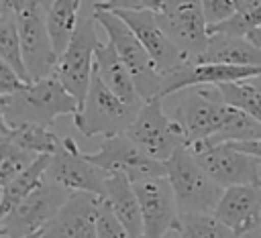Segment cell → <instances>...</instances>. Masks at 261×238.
<instances>
[{
    "mask_svg": "<svg viewBox=\"0 0 261 238\" xmlns=\"http://www.w3.org/2000/svg\"><path fill=\"white\" fill-rule=\"evenodd\" d=\"M96 236L98 238H130L126 226L112 210L106 197L100 199L98 214H96Z\"/></svg>",
    "mask_w": 261,
    "mask_h": 238,
    "instance_id": "29",
    "label": "cell"
},
{
    "mask_svg": "<svg viewBox=\"0 0 261 238\" xmlns=\"http://www.w3.org/2000/svg\"><path fill=\"white\" fill-rule=\"evenodd\" d=\"M230 144L234 148L245 151V153H249V155H253V157H257L261 161V138L259 140H249V142H230Z\"/></svg>",
    "mask_w": 261,
    "mask_h": 238,
    "instance_id": "33",
    "label": "cell"
},
{
    "mask_svg": "<svg viewBox=\"0 0 261 238\" xmlns=\"http://www.w3.org/2000/svg\"><path fill=\"white\" fill-rule=\"evenodd\" d=\"M51 163V155H39L22 173H18L10 183L2 185L0 195V218L10 214L22 199H27L33 191H37L45 183V175Z\"/></svg>",
    "mask_w": 261,
    "mask_h": 238,
    "instance_id": "21",
    "label": "cell"
},
{
    "mask_svg": "<svg viewBox=\"0 0 261 238\" xmlns=\"http://www.w3.org/2000/svg\"><path fill=\"white\" fill-rule=\"evenodd\" d=\"M259 138H261V122L257 118H253L251 114H247L245 110H239L232 106L230 118L218 132H214L204 142L188 146V148L198 151V148H206V146H214V144H222V142H249V140H259Z\"/></svg>",
    "mask_w": 261,
    "mask_h": 238,
    "instance_id": "23",
    "label": "cell"
},
{
    "mask_svg": "<svg viewBox=\"0 0 261 238\" xmlns=\"http://www.w3.org/2000/svg\"><path fill=\"white\" fill-rule=\"evenodd\" d=\"M232 2L237 4V10H241V8L245 6V2H247V0H232Z\"/></svg>",
    "mask_w": 261,
    "mask_h": 238,
    "instance_id": "38",
    "label": "cell"
},
{
    "mask_svg": "<svg viewBox=\"0 0 261 238\" xmlns=\"http://www.w3.org/2000/svg\"><path fill=\"white\" fill-rule=\"evenodd\" d=\"M181 98L173 110V120L181 126L188 146L200 144L218 132L232 114L218 85H194L181 90Z\"/></svg>",
    "mask_w": 261,
    "mask_h": 238,
    "instance_id": "4",
    "label": "cell"
},
{
    "mask_svg": "<svg viewBox=\"0 0 261 238\" xmlns=\"http://www.w3.org/2000/svg\"><path fill=\"white\" fill-rule=\"evenodd\" d=\"M179 238H241L212 212H179Z\"/></svg>",
    "mask_w": 261,
    "mask_h": 238,
    "instance_id": "26",
    "label": "cell"
},
{
    "mask_svg": "<svg viewBox=\"0 0 261 238\" xmlns=\"http://www.w3.org/2000/svg\"><path fill=\"white\" fill-rule=\"evenodd\" d=\"M249 81H251V83L261 92V75H257V77H253V79H249Z\"/></svg>",
    "mask_w": 261,
    "mask_h": 238,
    "instance_id": "35",
    "label": "cell"
},
{
    "mask_svg": "<svg viewBox=\"0 0 261 238\" xmlns=\"http://www.w3.org/2000/svg\"><path fill=\"white\" fill-rule=\"evenodd\" d=\"M100 199L90 191H73L43 228V238H98L96 214Z\"/></svg>",
    "mask_w": 261,
    "mask_h": 238,
    "instance_id": "16",
    "label": "cell"
},
{
    "mask_svg": "<svg viewBox=\"0 0 261 238\" xmlns=\"http://www.w3.org/2000/svg\"><path fill=\"white\" fill-rule=\"evenodd\" d=\"M96 18L94 14H82L77 20V26L71 35V41L67 49L59 55V63L55 69V75L59 81L67 87V92L77 100L80 108L86 102L88 87L94 73V53L98 45L102 43L98 39L96 31Z\"/></svg>",
    "mask_w": 261,
    "mask_h": 238,
    "instance_id": "6",
    "label": "cell"
},
{
    "mask_svg": "<svg viewBox=\"0 0 261 238\" xmlns=\"http://www.w3.org/2000/svg\"><path fill=\"white\" fill-rule=\"evenodd\" d=\"M31 81H27L14 67H10L6 61L0 59V96H10L20 90H24Z\"/></svg>",
    "mask_w": 261,
    "mask_h": 238,
    "instance_id": "31",
    "label": "cell"
},
{
    "mask_svg": "<svg viewBox=\"0 0 261 238\" xmlns=\"http://www.w3.org/2000/svg\"><path fill=\"white\" fill-rule=\"evenodd\" d=\"M143 214V238H163L169 230H177L179 207L167 175H151L133 181Z\"/></svg>",
    "mask_w": 261,
    "mask_h": 238,
    "instance_id": "12",
    "label": "cell"
},
{
    "mask_svg": "<svg viewBox=\"0 0 261 238\" xmlns=\"http://www.w3.org/2000/svg\"><path fill=\"white\" fill-rule=\"evenodd\" d=\"M161 100L163 98H153L145 102L124 134L149 157L165 163L177 148L188 146V142L181 126L173 120V116L163 112Z\"/></svg>",
    "mask_w": 261,
    "mask_h": 238,
    "instance_id": "7",
    "label": "cell"
},
{
    "mask_svg": "<svg viewBox=\"0 0 261 238\" xmlns=\"http://www.w3.org/2000/svg\"><path fill=\"white\" fill-rule=\"evenodd\" d=\"M0 59L14 67L27 81H31L29 71L22 59L20 33H18V16L14 10L0 6Z\"/></svg>",
    "mask_w": 261,
    "mask_h": 238,
    "instance_id": "25",
    "label": "cell"
},
{
    "mask_svg": "<svg viewBox=\"0 0 261 238\" xmlns=\"http://www.w3.org/2000/svg\"><path fill=\"white\" fill-rule=\"evenodd\" d=\"M104 197L110 201L112 210L116 212V216L126 226L130 238H143L145 226H143L141 203H139V197L135 193L130 179L120 171L110 173V177L106 181V195Z\"/></svg>",
    "mask_w": 261,
    "mask_h": 238,
    "instance_id": "19",
    "label": "cell"
},
{
    "mask_svg": "<svg viewBox=\"0 0 261 238\" xmlns=\"http://www.w3.org/2000/svg\"><path fill=\"white\" fill-rule=\"evenodd\" d=\"M200 63H228V65H261V47L247 37H230L212 33L208 49Z\"/></svg>",
    "mask_w": 261,
    "mask_h": 238,
    "instance_id": "20",
    "label": "cell"
},
{
    "mask_svg": "<svg viewBox=\"0 0 261 238\" xmlns=\"http://www.w3.org/2000/svg\"><path fill=\"white\" fill-rule=\"evenodd\" d=\"M33 0H0V6H4V8H10V10H14V12H18V10H22L27 4H31Z\"/></svg>",
    "mask_w": 261,
    "mask_h": 238,
    "instance_id": "34",
    "label": "cell"
},
{
    "mask_svg": "<svg viewBox=\"0 0 261 238\" xmlns=\"http://www.w3.org/2000/svg\"><path fill=\"white\" fill-rule=\"evenodd\" d=\"M114 12L133 28V33L145 45L161 75L173 73L186 63H192L161 28L157 20V12L153 10H114Z\"/></svg>",
    "mask_w": 261,
    "mask_h": 238,
    "instance_id": "15",
    "label": "cell"
},
{
    "mask_svg": "<svg viewBox=\"0 0 261 238\" xmlns=\"http://www.w3.org/2000/svg\"><path fill=\"white\" fill-rule=\"evenodd\" d=\"M92 14H94L96 22L108 35V41L114 45L120 59L130 69L137 92L143 98V102H149L153 98H161L163 75L159 73L155 61L151 59L149 51L139 41V37L133 33V28L114 10H104V8L92 6Z\"/></svg>",
    "mask_w": 261,
    "mask_h": 238,
    "instance_id": "2",
    "label": "cell"
},
{
    "mask_svg": "<svg viewBox=\"0 0 261 238\" xmlns=\"http://www.w3.org/2000/svg\"><path fill=\"white\" fill-rule=\"evenodd\" d=\"M141 106L120 100L94 69L84 106L73 114V124L82 136H114L126 132Z\"/></svg>",
    "mask_w": 261,
    "mask_h": 238,
    "instance_id": "3",
    "label": "cell"
},
{
    "mask_svg": "<svg viewBox=\"0 0 261 238\" xmlns=\"http://www.w3.org/2000/svg\"><path fill=\"white\" fill-rule=\"evenodd\" d=\"M49 181L61 185L67 191H90L100 197L106 195V181L110 173L92 163L86 153L80 151L73 138L65 136L61 146L51 155V163L45 175Z\"/></svg>",
    "mask_w": 261,
    "mask_h": 238,
    "instance_id": "10",
    "label": "cell"
},
{
    "mask_svg": "<svg viewBox=\"0 0 261 238\" xmlns=\"http://www.w3.org/2000/svg\"><path fill=\"white\" fill-rule=\"evenodd\" d=\"M218 90L222 92L226 104L245 110L253 118L261 122V92L247 79V81H232V83H220Z\"/></svg>",
    "mask_w": 261,
    "mask_h": 238,
    "instance_id": "28",
    "label": "cell"
},
{
    "mask_svg": "<svg viewBox=\"0 0 261 238\" xmlns=\"http://www.w3.org/2000/svg\"><path fill=\"white\" fill-rule=\"evenodd\" d=\"M37 2H39V4H41L45 10H49V6L53 4V0H37Z\"/></svg>",
    "mask_w": 261,
    "mask_h": 238,
    "instance_id": "36",
    "label": "cell"
},
{
    "mask_svg": "<svg viewBox=\"0 0 261 238\" xmlns=\"http://www.w3.org/2000/svg\"><path fill=\"white\" fill-rule=\"evenodd\" d=\"M86 157L108 173L120 171L130 183L151 175H167L165 163L149 157L143 148H139L124 132L114 136H104L100 148L96 153H86Z\"/></svg>",
    "mask_w": 261,
    "mask_h": 238,
    "instance_id": "14",
    "label": "cell"
},
{
    "mask_svg": "<svg viewBox=\"0 0 261 238\" xmlns=\"http://www.w3.org/2000/svg\"><path fill=\"white\" fill-rule=\"evenodd\" d=\"M94 6L104 10H153L159 12L163 6V0H102Z\"/></svg>",
    "mask_w": 261,
    "mask_h": 238,
    "instance_id": "32",
    "label": "cell"
},
{
    "mask_svg": "<svg viewBox=\"0 0 261 238\" xmlns=\"http://www.w3.org/2000/svg\"><path fill=\"white\" fill-rule=\"evenodd\" d=\"M71 191L61 185L49 181L33 191L27 199H22L10 214L0 218V236L2 238H22L33 232H39L47 226V222L59 212V207L67 201Z\"/></svg>",
    "mask_w": 261,
    "mask_h": 238,
    "instance_id": "11",
    "label": "cell"
},
{
    "mask_svg": "<svg viewBox=\"0 0 261 238\" xmlns=\"http://www.w3.org/2000/svg\"><path fill=\"white\" fill-rule=\"evenodd\" d=\"M39 155L18 146L12 140L0 138V185L10 183L18 173H22Z\"/></svg>",
    "mask_w": 261,
    "mask_h": 238,
    "instance_id": "27",
    "label": "cell"
},
{
    "mask_svg": "<svg viewBox=\"0 0 261 238\" xmlns=\"http://www.w3.org/2000/svg\"><path fill=\"white\" fill-rule=\"evenodd\" d=\"M16 16L22 59L31 81L53 75L59 63V55L55 53V45L47 26V10L37 0H33L22 10H18Z\"/></svg>",
    "mask_w": 261,
    "mask_h": 238,
    "instance_id": "9",
    "label": "cell"
},
{
    "mask_svg": "<svg viewBox=\"0 0 261 238\" xmlns=\"http://www.w3.org/2000/svg\"><path fill=\"white\" fill-rule=\"evenodd\" d=\"M192 153L204 171L224 189L234 185H261L259 159L234 148L230 142L198 148Z\"/></svg>",
    "mask_w": 261,
    "mask_h": 238,
    "instance_id": "13",
    "label": "cell"
},
{
    "mask_svg": "<svg viewBox=\"0 0 261 238\" xmlns=\"http://www.w3.org/2000/svg\"><path fill=\"white\" fill-rule=\"evenodd\" d=\"M94 69L98 71V75L102 77V81L124 102L128 104H137L143 106V98L137 92L135 79L130 69L126 67V63L120 59L118 51L114 49V45L110 41L100 43L96 53H94Z\"/></svg>",
    "mask_w": 261,
    "mask_h": 238,
    "instance_id": "18",
    "label": "cell"
},
{
    "mask_svg": "<svg viewBox=\"0 0 261 238\" xmlns=\"http://www.w3.org/2000/svg\"><path fill=\"white\" fill-rule=\"evenodd\" d=\"M212 214L241 238L261 228V185L226 187Z\"/></svg>",
    "mask_w": 261,
    "mask_h": 238,
    "instance_id": "17",
    "label": "cell"
},
{
    "mask_svg": "<svg viewBox=\"0 0 261 238\" xmlns=\"http://www.w3.org/2000/svg\"><path fill=\"white\" fill-rule=\"evenodd\" d=\"M22 238H43V230H39V232H33V234H29V236H22Z\"/></svg>",
    "mask_w": 261,
    "mask_h": 238,
    "instance_id": "37",
    "label": "cell"
},
{
    "mask_svg": "<svg viewBox=\"0 0 261 238\" xmlns=\"http://www.w3.org/2000/svg\"><path fill=\"white\" fill-rule=\"evenodd\" d=\"M80 104L67 92V87L53 73L49 77L31 81L24 90L0 96V120L16 124H41L51 126L57 116L77 114Z\"/></svg>",
    "mask_w": 261,
    "mask_h": 238,
    "instance_id": "1",
    "label": "cell"
},
{
    "mask_svg": "<svg viewBox=\"0 0 261 238\" xmlns=\"http://www.w3.org/2000/svg\"><path fill=\"white\" fill-rule=\"evenodd\" d=\"M179 212H214L224 187H220L196 161L188 146L177 148L165 161Z\"/></svg>",
    "mask_w": 261,
    "mask_h": 238,
    "instance_id": "5",
    "label": "cell"
},
{
    "mask_svg": "<svg viewBox=\"0 0 261 238\" xmlns=\"http://www.w3.org/2000/svg\"><path fill=\"white\" fill-rule=\"evenodd\" d=\"M0 138L12 140L22 148H29L37 155H53L61 146V136H57L51 126L41 124H16L10 126L0 120Z\"/></svg>",
    "mask_w": 261,
    "mask_h": 238,
    "instance_id": "22",
    "label": "cell"
},
{
    "mask_svg": "<svg viewBox=\"0 0 261 238\" xmlns=\"http://www.w3.org/2000/svg\"><path fill=\"white\" fill-rule=\"evenodd\" d=\"M157 20L179 51L192 63H200L210 41L202 0H163Z\"/></svg>",
    "mask_w": 261,
    "mask_h": 238,
    "instance_id": "8",
    "label": "cell"
},
{
    "mask_svg": "<svg viewBox=\"0 0 261 238\" xmlns=\"http://www.w3.org/2000/svg\"><path fill=\"white\" fill-rule=\"evenodd\" d=\"M202 10L208 26H212L230 18L237 12V4L232 0H202Z\"/></svg>",
    "mask_w": 261,
    "mask_h": 238,
    "instance_id": "30",
    "label": "cell"
},
{
    "mask_svg": "<svg viewBox=\"0 0 261 238\" xmlns=\"http://www.w3.org/2000/svg\"><path fill=\"white\" fill-rule=\"evenodd\" d=\"M80 8L82 0H53L47 10V26L57 55H61L71 41V35L80 20Z\"/></svg>",
    "mask_w": 261,
    "mask_h": 238,
    "instance_id": "24",
    "label": "cell"
}]
</instances>
